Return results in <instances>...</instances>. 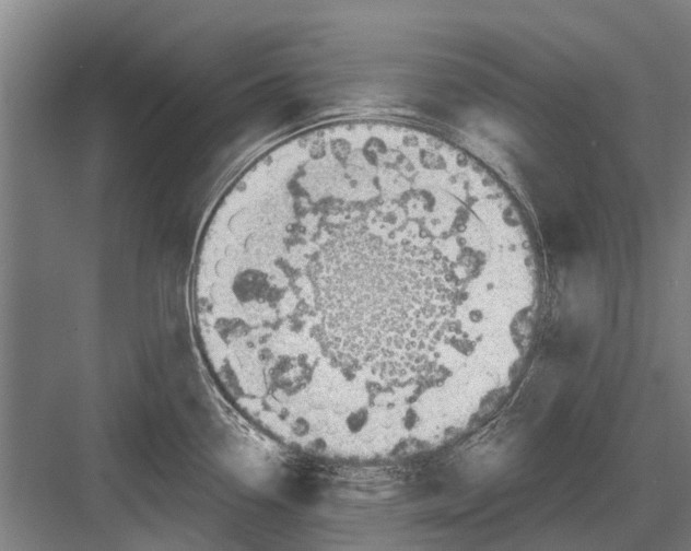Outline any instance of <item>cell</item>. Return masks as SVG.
Returning a JSON list of instances; mask_svg holds the SVG:
<instances>
[{
    "label": "cell",
    "mask_w": 691,
    "mask_h": 551,
    "mask_svg": "<svg viewBox=\"0 0 691 551\" xmlns=\"http://www.w3.org/2000/svg\"><path fill=\"white\" fill-rule=\"evenodd\" d=\"M200 278L286 399L482 372L540 288L503 186L438 136L386 120L319 126L260 154L218 213Z\"/></svg>",
    "instance_id": "cell-1"
}]
</instances>
